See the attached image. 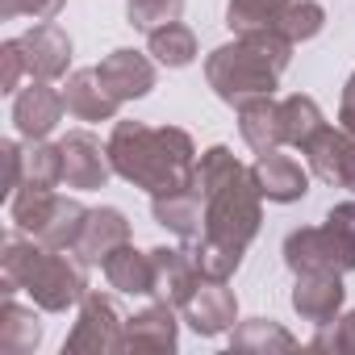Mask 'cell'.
I'll return each mask as SVG.
<instances>
[{"label":"cell","mask_w":355,"mask_h":355,"mask_svg":"<svg viewBox=\"0 0 355 355\" xmlns=\"http://www.w3.org/2000/svg\"><path fill=\"white\" fill-rule=\"evenodd\" d=\"M230 347L234 351H293L297 338L280 322H272V318H251V322H243L230 334Z\"/></svg>","instance_id":"27"},{"label":"cell","mask_w":355,"mask_h":355,"mask_svg":"<svg viewBox=\"0 0 355 355\" xmlns=\"http://www.w3.org/2000/svg\"><path fill=\"white\" fill-rule=\"evenodd\" d=\"M326 222H334L351 243H355V201H343V205H334L330 214H326Z\"/></svg>","instance_id":"35"},{"label":"cell","mask_w":355,"mask_h":355,"mask_svg":"<svg viewBox=\"0 0 355 355\" xmlns=\"http://www.w3.org/2000/svg\"><path fill=\"white\" fill-rule=\"evenodd\" d=\"M130 243V222L121 209L105 205V209H88V222H84V234L76 243V255L92 268V263H105L117 247Z\"/></svg>","instance_id":"18"},{"label":"cell","mask_w":355,"mask_h":355,"mask_svg":"<svg viewBox=\"0 0 355 355\" xmlns=\"http://www.w3.org/2000/svg\"><path fill=\"white\" fill-rule=\"evenodd\" d=\"M313 347H318V351H351V355H355V309L343 313V318H334L330 330L322 326V334L313 338Z\"/></svg>","instance_id":"33"},{"label":"cell","mask_w":355,"mask_h":355,"mask_svg":"<svg viewBox=\"0 0 355 355\" xmlns=\"http://www.w3.org/2000/svg\"><path fill=\"white\" fill-rule=\"evenodd\" d=\"M63 351H71V355H80V351H92V355L125 351V318H121L117 301L105 293H88L80 301V322L71 326Z\"/></svg>","instance_id":"6"},{"label":"cell","mask_w":355,"mask_h":355,"mask_svg":"<svg viewBox=\"0 0 355 355\" xmlns=\"http://www.w3.org/2000/svg\"><path fill=\"white\" fill-rule=\"evenodd\" d=\"M67 113V101H63V88H51V80H34L26 92H17L13 101V121H17V134L26 142H42L55 134V125L63 121Z\"/></svg>","instance_id":"9"},{"label":"cell","mask_w":355,"mask_h":355,"mask_svg":"<svg viewBox=\"0 0 355 355\" xmlns=\"http://www.w3.org/2000/svg\"><path fill=\"white\" fill-rule=\"evenodd\" d=\"M59 150H63V184H67V189H80V193H88V189H105V180L113 175L109 142L101 146L96 134H88V130H71V134L59 142Z\"/></svg>","instance_id":"7"},{"label":"cell","mask_w":355,"mask_h":355,"mask_svg":"<svg viewBox=\"0 0 355 355\" xmlns=\"http://www.w3.org/2000/svg\"><path fill=\"white\" fill-rule=\"evenodd\" d=\"M180 313H184V322H189L197 334L218 338V334L234 330L239 301H234V293L226 288V280H201V284H197V293L180 305Z\"/></svg>","instance_id":"11"},{"label":"cell","mask_w":355,"mask_h":355,"mask_svg":"<svg viewBox=\"0 0 355 355\" xmlns=\"http://www.w3.org/2000/svg\"><path fill=\"white\" fill-rule=\"evenodd\" d=\"M84 222H88V209L80 205V201H71V197H55V209H51V218L42 222V230L34 234L42 247H51V251H76V243H80V234H84Z\"/></svg>","instance_id":"22"},{"label":"cell","mask_w":355,"mask_h":355,"mask_svg":"<svg viewBox=\"0 0 355 355\" xmlns=\"http://www.w3.org/2000/svg\"><path fill=\"white\" fill-rule=\"evenodd\" d=\"M193 184L205 197V234L201 239L222 243L230 251H247L263 222V205H259L263 193L255 189L251 167H243L230 146H209L193 167Z\"/></svg>","instance_id":"1"},{"label":"cell","mask_w":355,"mask_h":355,"mask_svg":"<svg viewBox=\"0 0 355 355\" xmlns=\"http://www.w3.org/2000/svg\"><path fill=\"white\" fill-rule=\"evenodd\" d=\"M96 76H101V84H105L121 105H125V101H138V96H146V92L155 88V63H150L142 51H130V46L105 55V59L96 63Z\"/></svg>","instance_id":"14"},{"label":"cell","mask_w":355,"mask_h":355,"mask_svg":"<svg viewBox=\"0 0 355 355\" xmlns=\"http://www.w3.org/2000/svg\"><path fill=\"white\" fill-rule=\"evenodd\" d=\"M21 55L30 67V80H59L71 63V38L55 26V21H38L34 30H26L21 38Z\"/></svg>","instance_id":"13"},{"label":"cell","mask_w":355,"mask_h":355,"mask_svg":"<svg viewBox=\"0 0 355 355\" xmlns=\"http://www.w3.org/2000/svg\"><path fill=\"white\" fill-rule=\"evenodd\" d=\"M338 121H343V130H347V134H355V71H351V80H347V88H343Z\"/></svg>","instance_id":"36"},{"label":"cell","mask_w":355,"mask_h":355,"mask_svg":"<svg viewBox=\"0 0 355 355\" xmlns=\"http://www.w3.org/2000/svg\"><path fill=\"white\" fill-rule=\"evenodd\" d=\"M146 51L155 55L159 67H189L197 59V34L180 21H167L146 34Z\"/></svg>","instance_id":"25"},{"label":"cell","mask_w":355,"mask_h":355,"mask_svg":"<svg viewBox=\"0 0 355 355\" xmlns=\"http://www.w3.org/2000/svg\"><path fill=\"white\" fill-rule=\"evenodd\" d=\"M322 26H326V9L318 5V0H288L284 13L276 17V26H272V30H280V34L297 46V42L318 38V34H322Z\"/></svg>","instance_id":"28"},{"label":"cell","mask_w":355,"mask_h":355,"mask_svg":"<svg viewBox=\"0 0 355 355\" xmlns=\"http://www.w3.org/2000/svg\"><path fill=\"white\" fill-rule=\"evenodd\" d=\"M322 125H326V117H322V109H318V101H313V96L293 92V96H284V101H280V134H284V146L305 150V146H309V138H313Z\"/></svg>","instance_id":"24"},{"label":"cell","mask_w":355,"mask_h":355,"mask_svg":"<svg viewBox=\"0 0 355 355\" xmlns=\"http://www.w3.org/2000/svg\"><path fill=\"white\" fill-rule=\"evenodd\" d=\"M55 189H38V184H21L13 197H9V218L17 222V230H30V234H38L42 230V222L51 218V209H55Z\"/></svg>","instance_id":"26"},{"label":"cell","mask_w":355,"mask_h":355,"mask_svg":"<svg viewBox=\"0 0 355 355\" xmlns=\"http://www.w3.org/2000/svg\"><path fill=\"white\" fill-rule=\"evenodd\" d=\"M184 13V0H130V9H125V21L142 34L167 26V21H180Z\"/></svg>","instance_id":"31"},{"label":"cell","mask_w":355,"mask_h":355,"mask_svg":"<svg viewBox=\"0 0 355 355\" xmlns=\"http://www.w3.org/2000/svg\"><path fill=\"white\" fill-rule=\"evenodd\" d=\"M288 0H230L226 9V21L234 34H247V30H268L276 26V17L284 13Z\"/></svg>","instance_id":"30"},{"label":"cell","mask_w":355,"mask_h":355,"mask_svg":"<svg viewBox=\"0 0 355 355\" xmlns=\"http://www.w3.org/2000/svg\"><path fill=\"white\" fill-rule=\"evenodd\" d=\"M63 101H67V113L80 117V121H113L121 101L101 84L96 67H84V71H71L67 84H63Z\"/></svg>","instance_id":"19"},{"label":"cell","mask_w":355,"mask_h":355,"mask_svg":"<svg viewBox=\"0 0 355 355\" xmlns=\"http://www.w3.org/2000/svg\"><path fill=\"white\" fill-rule=\"evenodd\" d=\"M150 214L159 226H167L175 239H201L205 234V197L197 193V184H184V189H171V193H155L150 197Z\"/></svg>","instance_id":"15"},{"label":"cell","mask_w":355,"mask_h":355,"mask_svg":"<svg viewBox=\"0 0 355 355\" xmlns=\"http://www.w3.org/2000/svg\"><path fill=\"white\" fill-rule=\"evenodd\" d=\"M109 159L121 180L155 193H171L193 184L197 167V146L184 130L175 125H142V121H117L109 134Z\"/></svg>","instance_id":"2"},{"label":"cell","mask_w":355,"mask_h":355,"mask_svg":"<svg viewBox=\"0 0 355 355\" xmlns=\"http://www.w3.org/2000/svg\"><path fill=\"white\" fill-rule=\"evenodd\" d=\"M42 343V322L34 309L17 305L13 297L5 301V309H0V351L5 355H30L34 347Z\"/></svg>","instance_id":"23"},{"label":"cell","mask_w":355,"mask_h":355,"mask_svg":"<svg viewBox=\"0 0 355 355\" xmlns=\"http://www.w3.org/2000/svg\"><path fill=\"white\" fill-rule=\"evenodd\" d=\"M67 0H0V17L17 21V17H34V21H55Z\"/></svg>","instance_id":"32"},{"label":"cell","mask_w":355,"mask_h":355,"mask_svg":"<svg viewBox=\"0 0 355 355\" xmlns=\"http://www.w3.org/2000/svg\"><path fill=\"white\" fill-rule=\"evenodd\" d=\"M21 184H38V189H55L63 184V150L59 142H30L26 150V180Z\"/></svg>","instance_id":"29"},{"label":"cell","mask_w":355,"mask_h":355,"mask_svg":"<svg viewBox=\"0 0 355 355\" xmlns=\"http://www.w3.org/2000/svg\"><path fill=\"white\" fill-rule=\"evenodd\" d=\"M284 263L288 272H351L355 268V243L334 226V222H322V226H301L284 239Z\"/></svg>","instance_id":"5"},{"label":"cell","mask_w":355,"mask_h":355,"mask_svg":"<svg viewBox=\"0 0 355 355\" xmlns=\"http://www.w3.org/2000/svg\"><path fill=\"white\" fill-rule=\"evenodd\" d=\"M175 343H180L175 305L155 301L142 313L125 318V351H175Z\"/></svg>","instance_id":"17"},{"label":"cell","mask_w":355,"mask_h":355,"mask_svg":"<svg viewBox=\"0 0 355 355\" xmlns=\"http://www.w3.org/2000/svg\"><path fill=\"white\" fill-rule=\"evenodd\" d=\"M239 134H243V142L255 155L284 146V134H280V101H272V96H247L239 105Z\"/></svg>","instance_id":"20"},{"label":"cell","mask_w":355,"mask_h":355,"mask_svg":"<svg viewBox=\"0 0 355 355\" xmlns=\"http://www.w3.org/2000/svg\"><path fill=\"white\" fill-rule=\"evenodd\" d=\"M150 263H155V301H167L180 309L197 284H201V272H197V259L189 247H155L150 251Z\"/></svg>","instance_id":"12"},{"label":"cell","mask_w":355,"mask_h":355,"mask_svg":"<svg viewBox=\"0 0 355 355\" xmlns=\"http://www.w3.org/2000/svg\"><path fill=\"white\" fill-rule=\"evenodd\" d=\"M109 288L125 293V297H150L155 293V263H150V251H134L130 243L117 247L105 263H101Z\"/></svg>","instance_id":"21"},{"label":"cell","mask_w":355,"mask_h":355,"mask_svg":"<svg viewBox=\"0 0 355 355\" xmlns=\"http://www.w3.org/2000/svg\"><path fill=\"white\" fill-rule=\"evenodd\" d=\"M309 171L326 184H343L355 193V134H347L343 125H322L309 146H305Z\"/></svg>","instance_id":"8"},{"label":"cell","mask_w":355,"mask_h":355,"mask_svg":"<svg viewBox=\"0 0 355 355\" xmlns=\"http://www.w3.org/2000/svg\"><path fill=\"white\" fill-rule=\"evenodd\" d=\"M0 288L5 297L30 293L38 309L63 313L88 297V263L76 251H51L38 239L26 243L21 234H9L0 255Z\"/></svg>","instance_id":"3"},{"label":"cell","mask_w":355,"mask_h":355,"mask_svg":"<svg viewBox=\"0 0 355 355\" xmlns=\"http://www.w3.org/2000/svg\"><path fill=\"white\" fill-rule=\"evenodd\" d=\"M288 59H293V42L280 30H272V26L247 30L205 59V80L218 92V101L239 109L247 96H272Z\"/></svg>","instance_id":"4"},{"label":"cell","mask_w":355,"mask_h":355,"mask_svg":"<svg viewBox=\"0 0 355 355\" xmlns=\"http://www.w3.org/2000/svg\"><path fill=\"white\" fill-rule=\"evenodd\" d=\"M343 276L334 272H301L297 288H293V309L301 313V322L313 326H330L343 309Z\"/></svg>","instance_id":"16"},{"label":"cell","mask_w":355,"mask_h":355,"mask_svg":"<svg viewBox=\"0 0 355 355\" xmlns=\"http://www.w3.org/2000/svg\"><path fill=\"white\" fill-rule=\"evenodd\" d=\"M251 175H255V189L263 193V201H276V205H293L309 193V171L293 155H284L280 146L263 150L251 163Z\"/></svg>","instance_id":"10"},{"label":"cell","mask_w":355,"mask_h":355,"mask_svg":"<svg viewBox=\"0 0 355 355\" xmlns=\"http://www.w3.org/2000/svg\"><path fill=\"white\" fill-rule=\"evenodd\" d=\"M21 76H30L26 67V55H21V42H5L0 46V92H17L21 88Z\"/></svg>","instance_id":"34"}]
</instances>
